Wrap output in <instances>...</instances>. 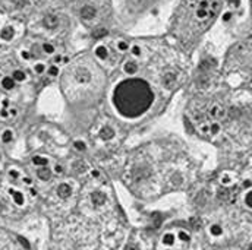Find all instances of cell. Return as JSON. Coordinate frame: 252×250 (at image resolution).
<instances>
[{"label":"cell","instance_id":"obj_1","mask_svg":"<svg viewBox=\"0 0 252 250\" xmlns=\"http://www.w3.org/2000/svg\"><path fill=\"white\" fill-rule=\"evenodd\" d=\"M116 107L125 116H139L150 107L153 94L141 79H129L120 84L114 94Z\"/></svg>","mask_w":252,"mask_h":250},{"label":"cell","instance_id":"obj_2","mask_svg":"<svg viewBox=\"0 0 252 250\" xmlns=\"http://www.w3.org/2000/svg\"><path fill=\"white\" fill-rule=\"evenodd\" d=\"M207 114H208V117L211 118V120L217 121V120H220V118H224L226 108L221 104H212V105H210V108H208Z\"/></svg>","mask_w":252,"mask_h":250},{"label":"cell","instance_id":"obj_3","mask_svg":"<svg viewBox=\"0 0 252 250\" xmlns=\"http://www.w3.org/2000/svg\"><path fill=\"white\" fill-rule=\"evenodd\" d=\"M91 202L94 206H101V205L106 203V195L101 192H94L91 195Z\"/></svg>","mask_w":252,"mask_h":250},{"label":"cell","instance_id":"obj_4","mask_svg":"<svg viewBox=\"0 0 252 250\" xmlns=\"http://www.w3.org/2000/svg\"><path fill=\"white\" fill-rule=\"evenodd\" d=\"M95 13H97V10L93 6H84L81 9V16H82V19H85V21L93 19L94 16H95Z\"/></svg>","mask_w":252,"mask_h":250},{"label":"cell","instance_id":"obj_5","mask_svg":"<svg viewBox=\"0 0 252 250\" xmlns=\"http://www.w3.org/2000/svg\"><path fill=\"white\" fill-rule=\"evenodd\" d=\"M43 24H44V26H46V28H48V29H53V28H56V26L59 25V18H57V16H54V15H47L46 18L43 19Z\"/></svg>","mask_w":252,"mask_h":250},{"label":"cell","instance_id":"obj_6","mask_svg":"<svg viewBox=\"0 0 252 250\" xmlns=\"http://www.w3.org/2000/svg\"><path fill=\"white\" fill-rule=\"evenodd\" d=\"M71 193H72V189H71V186L66 183H62L59 187H57V195H59L60 197H63V199L69 197Z\"/></svg>","mask_w":252,"mask_h":250},{"label":"cell","instance_id":"obj_7","mask_svg":"<svg viewBox=\"0 0 252 250\" xmlns=\"http://www.w3.org/2000/svg\"><path fill=\"white\" fill-rule=\"evenodd\" d=\"M174 82H176V75L173 72H167L166 75L163 76V84H164V86H167V88H172Z\"/></svg>","mask_w":252,"mask_h":250},{"label":"cell","instance_id":"obj_8","mask_svg":"<svg viewBox=\"0 0 252 250\" xmlns=\"http://www.w3.org/2000/svg\"><path fill=\"white\" fill-rule=\"evenodd\" d=\"M210 123L211 121H201L198 125V132L202 136H211V132H210Z\"/></svg>","mask_w":252,"mask_h":250},{"label":"cell","instance_id":"obj_9","mask_svg":"<svg viewBox=\"0 0 252 250\" xmlns=\"http://www.w3.org/2000/svg\"><path fill=\"white\" fill-rule=\"evenodd\" d=\"M123 70L128 75H133V73H136V70H138V65L135 62H132V60H128L125 63V66H123Z\"/></svg>","mask_w":252,"mask_h":250},{"label":"cell","instance_id":"obj_10","mask_svg":"<svg viewBox=\"0 0 252 250\" xmlns=\"http://www.w3.org/2000/svg\"><path fill=\"white\" fill-rule=\"evenodd\" d=\"M113 136H114V130H113L110 126H104V127L100 130V138H103L104 140H107V139H112Z\"/></svg>","mask_w":252,"mask_h":250},{"label":"cell","instance_id":"obj_11","mask_svg":"<svg viewBox=\"0 0 252 250\" xmlns=\"http://www.w3.org/2000/svg\"><path fill=\"white\" fill-rule=\"evenodd\" d=\"M161 243L164 244V246H167V247H172L173 244L176 243V236H174V234H172V233H167V234H164V236H163V238H161Z\"/></svg>","mask_w":252,"mask_h":250},{"label":"cell","instance_id":"obj_12","mask_svg":"<svg viewBox=\"0 0 252 250\" xmlns=\"http://www.w3.org/2000/svg\"><path fill=\"white\" fill-rule=\"evenodd\" d=\"M37 176H38L41 180L47 181V180H50V178H52V170H50V168H47V167H41L40 170L37 171Z\"/></svg>","mask_w":252,"mask_h":250},{"label":"cell","instance_id":"obj_13","mask_svg":"<svg viewBox=\"0 0 252 250\" xmlns=\"http://www.w3.org/2000/svg\"><path fill=\"white\" fill-rule=\"evenodd\" d=\"M95 56L101 60H106L109 57V50H107V47L104 46H98L95 48Z\"/></svg>","mask_w":252,"mask_h":250},{"label":"cell","instance_id":"obj_14","mask_svg":"<svg viewBox=\"0 0 252 250\" xmlns=\"http://www.w3.org/2000/svg\"><path fill=\"white\" fill-rule=\"evenodd\" d=\"M76 79H78L79 82H88V80L91 79V75L88 73V70H85V69H81V70H78V72H76Z\"/></svg>","mask_w":252,"mask_h":250},{"label":"cell","instance_id":"obj_15","mask_svg":"<svg viewBox=\"0 0 252 250\" xmlns=\"http://www.w3.org/2000/svg\"><path fill=\"white\" fill-rule=\"evenodd\" d=\"M2 86L5 88V89H13L15 86V79L13 78H3L2 79Z\"/></svg>","mask_w":252,"mask_h":250},{"label":"cell","instance_id":"obj_16","mask_svg":"<svg viewBox=\"0 0 252 250\" xmlns=\"http://www.w3.org/2000/svg\"><path fill=\"white\" fill-rule=\"evenodd\" d=\"M0 37L3 39H6V41H9V39H12L13 38V29L10 28V26H7V28H5L3 31H2V34H0Z\"/></svg>","mask_w":252,"mask_h":250},{"label":"cell","instance_id":"obj_17","mask_svg":"<svg viewBox=\"0 0 252 250\" xmlns=\"http://www.w3.org/2000/svg\"><path fill=\"white\" fill-rule=\"evenodd\" d=\"M32 164L34 165H38V167H47L48 164V159L44 157H34L32 158Z\"/></svg>","mask_w":252,"mask_h":250},{"label":"cell","instance_id":"obj_18","mask_svg":"<svg viewBox=\"0 0 252 250\" xmlns=\"http://www.w3.org/2000/svg\"><path fill=\"white\" fill-rule=\"evenodd\" d=\"M178 240H180V241H183V243H188V241L191 240V234H189L188 231L180 230L179 233H178Z\"/></svg>","mask_w":252,"mask_h":250},{"label":"cell","instance_id":"obj_19","mask_svg":"<svg viewBox=\"0 0 252 250\" xmlns=\"http://www.w3.org/2000/svg\"><path fill=\"white\" fill-rule=\"evenodd\" d=\"M210 132H211V136H216V135L220 132V125L217 123V121L212 120L211 123H210Z\"/></svg>","mask_w":252,"mask_h":250},{"label":"cell","instance_id":"obj_20","mask_svg":"<svg viewBox=\"0 0 252 250\" xmlns=\"http://www.w3.org/2000/svg\"><path fill=\"white\" fill-rule=\"evenodd\" d=\"M10 193L13 195V200L16 202L18 205H22L24 203V196H22V193H18V192H13L10 190Z\"/></svg>","mask_w":252,"mask_h":250},{"label":"cell","instance_id":"obj_21","mask_svg":"<svg viewBox=\"0 0 252 250\" xmlns=\"http://www.w3.org/2000/svg\"><path fill=\"white\" fill-rule=\"evenodd\" d=\"M12 78H13L15 80H18V82H22V80L25 79V73L22 72V70H15L13 75H12Z\"/></svg>","mask_w":252,"mask_h":250},{"label":"cell","instance_id":"obj_22","mask_svg":"<svg viewBox=\"0 0 252 250\" xmlns=\"http://www.w3.org/2000/svg\"><path fill=\"white\" fill-rule=\"evenodd\" d=\"M220 181H221V184H224V186H229V184L232 183V177H230V174H223L221 176V178H220Z\"/></svg>","mask_w":252,"mask_h":250},{"label":"cell","instance_id":"obj_23","mask_svg":"<svg viewBox=\"0 0 252 250\" xmlns=\"http://www.w3.org/2000/svg\"><path fill=\"white\" fill-rule=\"evenodd\" d=\"M210 231H211V234L212 236H220L221 234V227L220 225H217V224H214V225H211V228H210Z\"/></svg>","mask_w":252,"mask_h":250},{"label":"cell","instance_id":"obj_24","mask_svg":"<svg viewBox=\"0 0 252 250\" xmlns=\"http://www.w3.org/2000/svg\"><path fill=\"white\" fill-rule=\"evenodd\" d=\"M12 138H13V133H12L10 130L3 132V135H2V139H3V142H10V140H12Z\"/></svg>","mask_w":252,"mask_h":250},{"label":"cell","instance_id":"obj_25","mask_svg":"<svg viewBox=\"0 0 252 250\" xmlns=\"http://www.w3.org/2000/svg\"><path fill=\"white\" fill-rule=\"evenodd\" d=\"M73 146H75V149H78V151H85L86 149L85 142H82V140H76V142L73 144Z\"/></svg>","mask_w":252,"mask_h":250},{"label":"cell","instance_id":"obj_26","mask_svg":"<svg viewBox=\"0 0 252 250\" xmlns=\"http://www.w3.org/2000/svg\"><path fill=\"white\" fill-rule=\"evenodd\" d=\"M117 48H119L120 51H126L129 48V44L126 41H123V39H120V41H117Z\"/></svg>","mask_w":252,"mask_h":250},{"label":"cell","instance_id":"obj_27","mask_svg":"<svg viewBox=\"0 0 252 250\" xmlns=\"http://www.w3.org/2000/svg\"><path fill=\"white\" fill-rule=\"evenodd\" d=\"M104 35H107V29H97V31L93 34L94 38H101V37H104Z\"/></svg>","mask_w":252,"mask_h":250},{"label":"cell","instance_id":"obj_28","mask_svg":"<svg viewBox=\"0 0 252 250\" xmlns=\"http://www.w3.org/2000/svg\"><path fill=\"white\" fill-rule=\"evenodd\" d=\"M43 50H44L47 54H52V53H54V47L52 46V44L46 43V44H43Z\"/></svg>","mask_w":252,"mask_h":250},{"label":"cell","instance_id":"obj_29","mask_svg":"<svg viewBox=\"0 0 252 250\" xmlns=\"http://www.w3.org/2000/svg\"><path fill=\"white\" fill-rule=\"evenodd\" d=\"M131 51H132V54L133 56H136V57H139L141 56V48H139V46H132L131 47Z\"/></svg>","mask_w":252,"mask_h":250},{"label":"cell","instance_id":"obj_30","mask_svg":"<svg viewBox=\"0 0 252 250\" xmlns=\"http://www.w3.org/2000/svg\"><path fill=\"white\" fill-rule=\"evenodd\" d=\"M73 168H75V170L78 171V173H81V171H84V170H85V164H84V162H81V161H78L76 164L73 165Z\"/></svg>","mask_w":252,"mask_h":250},{"label":"cell","instance_id":"obj_31","mask_svg":"<svg viewBox=\"0 0 252 250\" xmlns=\"http://www.w3.org/2000/svg\"><path fill=\"white\" fill-rule=\"evenodd\" d=\"M245 202H246V205H248L249 208H252V192H249V193L246 195V197H245Z\"/></svg>","mask_w":252,"mask_h":250},{"label":"cell","instance_id":"obj_32","mask_svg":"<svg viewBox=\"0 0 252 250\" xmlns=\"http://www.w3.org/2000/svg\"><path fill=\"white\" fill-rule=\"evenodd\" d=\"M125 250H141V249H139V246H138L136 243H129L128 246H126Z\"/></svg>","mask_w":252,"mask_h":250},{"label":"cell","instance_id":"obj_33","mask_svg":"<svg viewBox=\"0 0 252 250\" xmlns=\"http://www.w3.org/2000/svg\"><path fill=\"white\" fill-rule=\"evenodd\" d=\"M48 73H50V75H52V76H56V75H57V73H59V69H57V67H56V66H52V67H50V69H48Z\"/></svg>","mask_w":252,"mask_h":250},{"label":"cell","instance_id":"obj_34","mask_svg":"<svg viewBox=\"0 0 252 250\" xmlns=\"http://www.w3.org/2000/svg\"><path fill=\"white\" fill-rule=\"evenodd\" d=\"M34 70H35L37 73H43V72H44V65H41V63H40V65H35Z\"/></svg>","mask_w":252,"mask_h":250},{"label":"cell","instance_id":"obj_35","mask_svg":"<svg viewBox=\"0 0 252 250\" xmlns=\"http://www.w3.org/2000/svg\"><path fill=\"white\" fill-rule=\"evenodd\" d=\"M13 2H15V5H16L18 7H22V6H25V5H27L28 0H13Z\"/></svg>","mask_w":252,"mask_h":250},{"label":"cell","instance_id":"obj_36","mask_svg":"<svg viewBox=\"0 0 252 250\" xmlns=\"http://www.w3.org/2000/svg\"><path fill=\"white\" fill-rule=\"evenodd\" d=\"M18 240H19L21 243H22V246L24 247H27V249H29V244H28V241L25 240V238H22V237H18Z\"/></svg>","mask_w":252,"mask_h":250},{"label":"cell","instance_id":"obj_37","mask_svg":"<svg viewBox=\"0 0 252 250\" xmlns=\"http://www.w3.org/2000/svg\"><path fill=\"white\" fill-rule=\"evenodd\" d=\"M54 171H56L57 174H62V173H63V167H62L60 164H57L56 167H54Z\"/></svg>","mask_w":252,"mask_h":250},{"label":"cell","instance_id":"obj_38","mask_svg":"<svg viewBox=\"0 0 252 250\" xmlns=\"http://www.w3.org/2000/svg\"><path fill=\"white\" fill-rule=\"evenodd\" d=\"M230 18H232V13H230V12H227V13H224V15H223V21H229Z\"/></svg>","mask_w":252,"mask_h":250},{"label":"cell","instance_id":"obj_39","mask_svg":"<svg viewBox=\"0 0 252 250\" xmlns=\"http://www.w3.org/2000/svg\"><path fill=\"white\" fill-rule=\"evenodd\" d=\"M22 57H24L25 60H28L29 57H31V54H29V53H27V51H24V53H22Z\"/></svg>","mask_w":252,"mask_h":250},{"label":"cell","instance_id":"obj_40","mask_svg":"<svg viewBox=\"0 0 252 250\" xmlns=\"http://www.w3.org/2000/svg\"><path fill=\"white\" fill-rule=\"evenodd\" d=\"M93 177H94V178H98V177H100V171L94 170V171H93Z\"/></svg>","mask_w":252,"mask_h":250},{"label":"cell","instance_id":"obj_41","mask_svg":"<svg viewBox=\"0 0 252 250\" xmlns=\"http://www.w3.org/2000/svg\"><path fill=\"white\" fill-rule=\"evenodd\" d=\"M0 116H3V117H7V116H9V113H7L6 110H2V111H0Z\"/></svg>","mask_w":252,"mask_h":250},{"label":"cell","instance_id":"obj_42","mask_svg":"<svg viewBox=\"0 0 252 250\" xmlns=\"http://www.w3.org/2000/svg\"><path fill=\"white\" fill-rule=\"evenodd\" d=\"M10 177H18V171H10Z\"/></svg>","mask_w":252,"mask_h":250},{"label":"cell","instance_id":"obj_43","mask_svg":"<svg viewBox=\"0 0 252 250\" xmlns=\"http://www.w3.org/2000/svg\"><path fill=\"white\" fill-rule=\"evenodd\" d=\"M229 2H230L232 5H235V6H238V5H239V2H240V0H229Z\"/></svg>","mask_w":252,"mask_h":250},{"label":"cell","instance_id":"obj_44","mask_svg":"<svg viewBox=\"0 0 252 250\" xmlns=\"http://www.w3.org/2000/svg\"><path fill=\"white\" fill-rule=\"evenodd\" d=\"M16 113H18L16 108H12V110H10V114H12V116H16Z\"/></svg>","mask_w":252,"mask_h":250},{"label":"cell","instance_id":"obj_45","mask_svg":"<svg viewBox=\"0 0 252 250\" xmlns=\"http://www.w3.org/2000/svg\"><path fill=\"white\" fill-rule=\"evenodd\" d=\"M24 181H25V183H28V184H31V178H24Z\"/></svg>","mask_w":252,"mask_h":250},{"label":"cell","instance_id":"obj_46","mask_svg":"<svg viewBox=\"0 0 252 250\" xmlns=\"http://www.w3.org/2000/svg\"><path fill=\"white\" fill-rule=\"evenodd\" d=\"M7 105H9V101H7V99H5V101H3V107H7Z\"/></svg>","mask_w":252,"mask_h":250},{"label":"cell","instance_id":"obj_47","mask_svg":"<svg viewBox=\"0 0 252 250\" xmlns=\"http://www.w3.org/2000/svg\"><path fill=\"white\" fill-rule=\"evenodd\" d=\"M166 250H172V249H166Z\"/></svg>","mask_w":252,"mask_h":250}]
</instances>
